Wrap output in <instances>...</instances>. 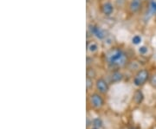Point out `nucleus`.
<instances>
[{
  "label": "nucleus",
  "mask_w": 156,
  "mask_h": 129,
  "mask_svg": "<svg viewBox=\"0 0 156 129\" xmlns=\"http://www.w3.org/2000/svg\"><path fill=\"white\" fill-rule=\"evenodd\" d=\"M108 62L113 66L121 67L126 64L127 62V56L122 51L119 49H115L109 51L107 55Z\"/></svg>",
  "instance_id": "1"
},
{
  "label": "nucleus",
  "mask_w": 156,
  "mask_h": 129,
  "mask_svg": "<svg viewBox=\"0 0 156 129\" xmlns=\"http://www.w3.org/2000/svg\"><path fill=\"white\" fill-rule=\"evenodd\" d=\"M149 78V74L146 69H140L134 78V83L136 86H142Z\"/></svg>",
  "instance_id": "2"
},
{
  "label": "nucleus",
  "mask_w": 156,
  "mask_h": 129,
  "mask_svg": "<svg viewBox=\"0 0 156 129\" xmlns=\"http://www.w3.org/2000/svg\"><path fill=\"white\" fill-rule=\"evenodd\" d=\"M90 31H91V34H93L94 36H95L98 39H104L107 36L105 30H102L101 27L96 26V25H91Z\"/></svg>",
  "instance_id": "3"
},
{
  "label": "nucleus",
  "mask_w": 156,
  "mask_h": 129,
  "mask_svg": "<svg viewBox=\"0 0 156 129\" xmlns=\"http://www.w3.org/2000/svg\"><path fill=\"white\" fill-rule=\"evenodd\" d=\"M90 102L95 108H99L103 105V99L98 94H94L90 96Z\"/></svg>",
  "instance_id": "4"
},
{
  "label": "nucleus",
  "mask_w": 156,
  "mask_h": 129,
  "mask_svg": "<svg viewBox=\"0 0 156 129\" xmlns=\"http://www.w3.org/2000/svg\"><path fill=\"white\" fill-rule=\"evenodd\" d=\"M96 88L97 89L99 90V92L102 93V94H105L108 91V85L106 82L105 80L103 79H99L97 80L96 82Z\"/></svg>",
  "instance_id": "5"
},
{
  "label": "nucleus",
  "mask_w": 156,
  "mask_h": 129,
  "mask_svg": "<svg viewBox=\"0 0 156 129\" xmlns=\"http://www.w3.org/2000/svg\"><path fill=\"white\" fill-rule=\"evenodd\" d=\"M101 12L105 16H110L114 12V6L110 2H106L101 5Z\"/></svg>",
  "instance_id": "6"
},
{
  "label": "nucleus",
  "mask_w": 156,
  "mask_h": 129,
  "mask_svg": "<svg viewBox=\"0 0 156 129\" xmlns=\"http://www.w3.org/2000/svg\"><path fill=\"white\" fill-rule=\"evenodd\" d=\"M141 7V0H131L129 4V11L132 13H136Z\"/></svg>",
  "instance_id": "7"
},
{
  "label": "nucleus",
  "mask_w": 156,
  "mask_h": 129,
  "mask_svg": "<svg viewBox=\"0 0 156 129\" xmlns=\"http://www.w3.org/2000/svg\"><path fill=\"white\" fill-rule=\"evenodd\" d=\"M99 47H98V44L94 42V41H90L87 44V50L89 51V53H95L96 51H98Z\"/></svg>",
  "instance_id": "8"
},
{
  "label": "nucleus",
  "mask_w": 156,
  "mask_h": 129,
  "mask_svg": "<svg viewBox=\"0 0 156 129\" xmlns=\"http://www.w3.org/2000/svg\"><path fill=\"white\" fill-rule=\"evenodd\" d=\"M144 99V96H143V93L140 91V90H137L135 93H134V101L136 104H140L141 103L142 101Z\"/></svg>",
  "instance_id": "9"
},
{
  "label": "nucleus",
  "mask_w": 156,
  "mask_h": 129,
  "mask_svg": "<svg viewBox=\"0 0 156 129\" xmlns=\"http://www.w3.org/2000/svg\"><path fill=\"white\" fill-rule=\"evenodd\" d=\"M122 74L116 71V72H114V73L111 75V76H110V82H118L122 81Z\"/></svg>",
  "instance_id": "10"
},
{
  "label": "nucleus",
  "mask_w": 156,
  "mask_h": 129,
  "mask_svg": "<svg viewBox=\"0 0 156 129\" xmlns=\"http://www.w3.org/2000/svg\"><path fill=\"white\" fill-rule=\"evenodd\" d=\"M141 37L139 36V35H135L133 37V38H132V43L134 44L137 45L140 44V42H141Z\"/></svg>",
  "instance_id": "11"
},
{
  "label": "nucleus",
  "mask_w": 156,
  "mask_h": 129,
  "mask_svg": "<svg viewBox=\"0 0 156 129\" xmlns=\"http://www.w3.org/2000/svg\"><path fill=\"white\" fill-rule=\"evenodd\" d=\"M93 126L95 127V128H99V127H101L102 126V121H101V120L99 118L95 119V120H93Z\"/></svg>",
  "instance_id": "12"
},
{
  "label": "nucleus",
  "mask_w": 156,
  "mask_h": 129,
  "mask_svg": "<svg viewBox=\"0 0 156 129\" xmlns=\"http://www.w3.org/2000/svg\"><path fill=\"white\" fill-rule=\"evenodd\" d=\"M139 52L141 55H145L146 53L147 52V48L146 46H141L139 48Z\"/></svg>",
  "instance_id": "13"
},
{
  "label": "nucleus",
  "mask_w": 156,
  "mask_h": 129,
  "mask_svg": "<svg viewBox=\"0 0 156 129\" xmlns=\"http://www.w3.org/2000/svg\"><path fill=\"white\" fill-rule=\"evenodd\" d=\"M87 89H90L92 88L93 86V81H92V78L90 77H87Z\"/></svg>",
  "instance_id": "14"
},
{
  "label": "nucleus",
  "mask_w": 156,
  "mask_h": 129,
  "mask_svg": "<svg viewBox=\"0 0 156 129\" xmlns=\"http://www.w3.org/2000/svg\"><path fill=\"white\" fill-rule=\"evenodd\" d=\"M150 83L153 87L156 88V75H154L150 78Z\"/></svg>",
  "instance_id": "15"
},
{
  "label": "nucleus",
  "mask_w": 156,
  "mask_h": 129,
  "mask_svg": "<svg viewBox=\"0 0 156 129\" xmlns=\"http://www.w3.org/2000/svg\"><path fill=\"white\" fill-rule=\"evenodd\" d=\"M150 9L151 11H153L154 13H156V2H154V1H152L151 2Z\"/></svg>",
  "instance_id": "16"
},
{
  "label": "nucleus",
  "mask_w": 156,
  "mask_h": 129,
  "mask_svg": "<svg viewBox=\"0 0 156 129\" xmlns=\"http://www.w3.org/2000/svg\"><path fill=\"white\" fill-rule=\"evenodd\" d=\"M94 129H97V128H94Z\"/></svg>",
  "instance_id": "17"
}]
</instances>
